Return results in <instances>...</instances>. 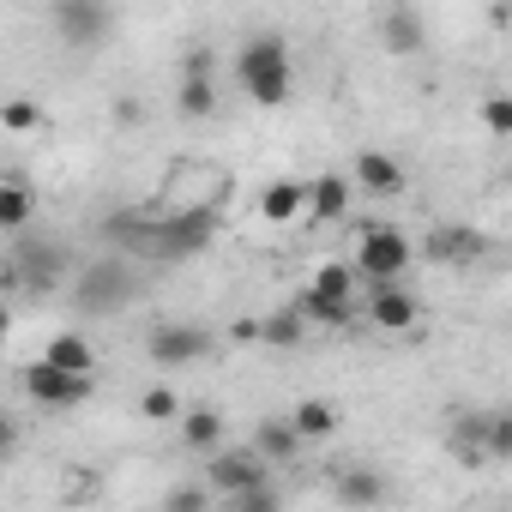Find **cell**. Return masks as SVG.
Here are the masks:
<instances>
[{
	"label": "cell",
	"instance_id": "1",
	"mask_svg": "<svg viewBox=\"0 0 512 512\" xmlns=\"http://www.w3.org/2000/svg\"><path fill=\"white\" fill-rule=\"evenodd\" d=\"M109 235H121L127 253H139V260H193V253H205L217 241V217L199 211V217H115Z\"/></svg>",
	"mask_w": 512,
	"mask_h": 512
},
{
	"label": "cell",
	"instance_id": "2",
	"mask_svg": "<svg viewBox=\"0 0 512 512\" xmlns=\"http://www.w3.org/2000/svg\"><path fill=\"white\" fill-rule=\"evenodd\" d=\"M235 85L260 103V109H278L290 103L296 91V67H290V43L284 37H247L241 55H235Z\"/></svg>",
	"mask_w": 512,
	"mask_h": 512
},
{
	"label": "cell",
	"instance_id": "3",
	"mask_svg": "<svg viewBox=\"0 0 512 512\" xmlns=\"http://www.w3.org/2000/svg\"><path fill=\"white\" fill-rule=\"evenodd\" d=\"M229 199V169L211 163V157H175L169 175H163V217H199Z\"/></svg>",
	"mask_w": 512,
	"mask_h": 512
},
{
	"label": "cell",
	"instance_id": "4",
	"mask_svg": "<svg viewBox=\"0 0 512 512\" xmlns=\"http://www.w3.org/2000/svg\"><path fill=\"white\" fill-rule=\"evenodd\" d=\"M410 260H416V247H410V235H404V229H392V223H368V229L356 235L350 272H356V278H368V284H404Z\"/></svg>",
	"mask_w": 512,
	"mask_h": 512
},
{
	"label": "cell",
	"instance_id": "5",
	"mask_svg": "<svg viewBox=\"0 0 512 512\" xmlns=\"http://www.w3.org/2000/svg\"><path fill=\"white\" fill-rule=\"evenodd\" d=\"M139 296V278L127 272V260H97V266H85L79 272V290H73V302L85 308V314H115V308H127Z\"/></svg>",
	"mask_w": 512,
	"mask_h": 512
},
{
	"label": "cell",
	"instance_id": "6",
	"mask_svg": "<svg viewBox=\"0 0 512 512\" xmlns=\"http://www.w3.org/2000/svg\"><path fill=\"white\" fill-rule=\"evenodd\" d=\"M253 488H272V470L253 458L247 446H223L205 458V494H223V500H241Z\"/></svg>",
	"mask_w": 512,
	"mask_h": 512
},
{
	"label": "cell",
	"instance_id": "7",
	"mask_svg": "<svg viewBox=\"0 0 512 512\" xmlns=\"http://www.w3.org/2000/svg\"><path fill=\"white\" fill-rule=\"evenodd\" d=\"M7 278L19 290H31L37 302L61 296V284H67V247H55V241H19V260H13Z\"/></svg>",
	"mask_w": 512,
	"mask_h": 512
},
{
	"label": "cell",
	"instance_id": "8",
	"mask_svg": "<svg viewBox=\"0 0 512 512\" xmlns=\"http://www.w3.org/2000/svg\"><path fill=\"white\" fill-rule=\"evenodd\" d=\"M49 25L67 37V49H103L115 31V13L103 0H61V7H49Z\"/></svg>",
	"mask_w": 512,
	"mask_h": 512
},
{
	"label": "cell",
	"instance_id": "9",
	"mask_svg": "<svg viewBox=\"0 0 512 512\" xmlns=\"http://www.w3.org/2000/svg\"><path fill=\"white\" fill-rule=\"evenodd\" d=\"M368 326L386 332V338L416 332V326H422V302H416V290H404V284H368Z\"/></svg>",
	"mask_w": 512,
	"mask_h": 512
},
{
	"label": "cell",
	"instance_id": "10",
	"mask_svg": "<svg viewBox=\"0 0 512 512\" xmlns=\"http://www.w3.org/2000/svg\"><path fill=\"white\" fill-rule=\"evenodd\" d=\"M19 386H25V392H31V404H43V410H79V404L91 398V380L61 374V368H49V362H25Z\"/></svg>",
	"mask_w": 512,
	"mask_h": 512
},
{
	"label": "cell",
	"instance_id": "11",
	"mask_svg": "<svg viewBox=\"0 0 512 512\" xmlns=\"http://www.w3.org/2000/svg\"><path fill=\"white\" fill-rule=\"evenodd\" d=\"M145 350H151L157 368H187V362L211 356V332L205 326H187V320H169V326H157L145 338Z\"/></svg>",
	"mask_w": 512,
	"mask_h": 512
},
{
	"label": "cell",
	"instance_id": "12",
	"mask_svg": "<svg viewBox=\"0 0 512 512\" xmlns=\"http://www.w3.org/2000/svg\"><path fill=\"white\" fill-rule=\"evenodd\" d=\"M422 253H428L434 266H476L482 253H488V235L470 229V223H440V229H428Z\"/></svg>",
	"mask_w": 512,
	"mask_h": 512
},
{
	"label": "cell",
	"instance_id": "13",
	"mask_svg": "<svg viewBox=\"0 0 512 512\" xmlns=\"http://www.w3.org/2000/svg\"><path fill=\"white\" fill-rule=\"evenodd\" d=\"M350 199H356V187H350V175H338V169L302 181V217H314V223H344V217H350Z\"/></svg>",
	"mask_w": 512,
	"mask_h": 512
},
{
	"label": "cell",
	"instance_id": "14",
	"mask_svg": "<svg viewBox=\"0 0 512 512\" xmlns=\"http://www.w3.org/2000/svg\"><path fill=\"white\" fill-rule=\"evenodd\" d=\"M350 296H356V272H350V260H326V266H314V278H308V290H302L296 302L350 308Z\"/></svg>",
	"mask_w": 512,
	"mask_h": 512
},
{
	"label": "cell",
	"instance_id": "15",
	"mask_svg": "<svg viewBox=\"0 0 512 512\" xmlns=\"http://www.w3.org/2000/svg\"><path fill=\"white\" fill-rule=\"evenodd\" d=\"M350 187H362L368 199H392V193H404V169H398V157H386V151H362Z\"/></svg>",
	"mask_w": 512,
	"mask_h": 512
},
{
	"label": "cell",
	"instance_id": "16",
	"mask_svg": "<svg viewBox=\"0 0 512 512\" xmlns=\"http://www.w3.org/2000/svg\"><path fill=\"white\" fill-rule=\"evenodd\" d=\"M175 434H181V446H187V452H199V458L223 452V416H217L211 404H199V410H181V416H175Z\"/></svg>",
	"mask_w": 512,
	"mask_h": 512
},
{
	"label": "cell",
	"instance_id": "17",
	"mask_svg": "<svg viewBox=\"0 0 512 512\" xmlns=\"http://www.w3.org/2000/svg\"><path fill=\"white\" fill-rule=\"evenodd\" d=\"M380 43H386L392 55H416V49L428 43L422 13H416V7H386V13H380Z\"/></svg>",
	"mask_w": 512,
	"mask_h": 512
},
{
	"label": "cell",
	"instance_id": "18",
	"mask_svg": "<svg viewBox=\"0 0 512 512\" xmlns=\"http://www.w3.org/2000/svg\"><path fill=\"white\" fill-rule=\"evenodd\" d=\"M31 217H37L31 181H25V175H7V181H0V235H25Z\"/></svg>",
	"mask_w": 512,
	"mask_h": 512
},
{
	"label": "cell",
	"instance_id": "19",
	"mask_svg": "<svg viewBox=\"0 0 512 512\" xmlns=\"http://www.w3.org/2000/svg\"><path fill=\"white\" fill-rule=\"evenodd\" d=\"M37 362H49V368H61V374H79V380H91V368H97V350H91V338H79V332H55V338H49V350H43Z\"/></svg>",
	"mask_w": 512,
	"mask_h": 512
},
{
	"label": "cell",
	"instance_id": "20",
	"mask_svg": "<svg viewBox=\"0 0 512 512\" xmlns=\"http://www.w3.org/2000/svg\"><path fill=\"white\" fill-rule=\"evenodd\" d=\"M247 452H253V458H260V464L272 470V464H290V458L302 452V440H296V428H290V422L266 416L260 428H253V446H247Z\"/></svg>",
	"mask_w": 512,
	"mask_h": 512
},
{
	"label": "cell",
	"instance_id": "21",
	"mask_svg": "<svg viewBox=\"0 0 512 512\" xmlns=\"http://www.w3.org/2000/svg\"><path fill=\"white\" fill-rule=\"evenodd\" d=\"M284 422L296 428V440H302V446H308V440H332V434H338V410H332L326 398H302Z\"/></svg>",
	"mask_w": 512,
	"mask_h": 512
},
{
	"label": "cell",
	"instance_id": "22",
	"mask_svg": "<svg viewBox=\"0 0 512 512\" xmlns=\"http://www.w3.org/2000/svg\"><path fill=\"white\" fill-rule=\"evenodd\" d=\"M260 217H266V223H296V217H302V181H290V175L266 181V187H260Z\"/></svg>",
	"mask_w": 512,
	"mask_h": 512
},
{
	"label": "cell",
	"instance_id": "23",
	"mask_svg": "<svg viewBox=\"0 0 512 512\" xmlns=\"http://www.w3.org/2000/svg\"><path fill=\"white\" fill-rule=\"evenodd\" d=\"M332 494H338L350 512H368V506H380V500H386V476H380V470H344Z\"/></svg>",
	"mask_w": 512,
	"mask_h": 512
},
{
	"label": "cell",
	"instance_id": "24",
	"mask_svg": "<svg viewBox=\"0 0 512 512\" xmlns=\"http://www.w3.org/2000/svg\"><path fill=\"white\" fill-rule=\"evenodd\" d=\"M253 332H260V344H272V350H296V344L308 338V320H302L296 308H278V314H266Z\"/></svg>",
	"mask_w": 512,
	"mask_h": 512
},
{
	"label": "cell",
	"instance_id": "25",
	"mask_svg": "<svg viewBox=\"0 0 512 512\" xmlns=\"http://www.w3.org/2000/svg\"><path fill=\"white\" fill-rule=\"evenodd\" d=\"M175 115L211 121V115H217V79H181V85H175Z\"/></svg>",
	"mask_w": 512,
	"mask_h": 512
},
{
	"label": "cell",
	"instance_id": "26",
	"mask_svg": "<svg viewBox=\"0 0 512 512\" xmlns=\"http://www.w3.org/2000/svg\"><path fill=\"white\" fill-rule=\"evenodd\" d=\"M482 434H488V416H482V410L458 416V422H452V458L476 464V458H482Z\"/></svg>",
	"mask_w": 512,
	"mask_h": 512
},
{
	"label": "cell",
	"instance_id": "27",
	"mask_svg": "<svg viewBox=\"0 0 512 512\" xmlns=\"http://www.w3.org/2000/svg\"><path fill=\"white\" fill-rule=\"evenodd\" d=\"M43 103L37 97H7V103H0V127H7V133H43Z\"/></svg>",
	"mask_w": 512,
	"mask_h": 512
},
{
	"label": "cell",
	"instance_id": "28",
	"mask_svg": "<svg viewBox=\"0 0 512 512\" xmlns=\"http://www.w3.org/2000/svg\"><path fill=\"white\" fill-rule=\"evenodd\" d=\"M181 410H187V404H181L175 386H145V392H139V416H145V422H175Z\"/></svg>",
	"mask_w": 512,
	"mask_h": 512
},
{
	"label": "cell",
	"instance_id": "29",
	"mask_svg": "<svg viewBox=\"0 0 512 512\" xmlns=\"http://www.w3.org/2000/svg\"><path fill=\"white\" fill-rule=\"evenodd\" d=\"M482 458H512V416L488 410V434H482Z\"/></svg>",
	"mask_w": 512,
	"mask_h": 512
},
{
	"label": "cell",
	"instance_id": "30",
	"mask_svg": "<svg viewBox=\"0 0 512 512\" xmlns=\"http://www.w3.org/2000/svg\"><path fill=\"white\" fill-rule=\"evenodd\" d=\"M482 127L494 133V139H512V97H482Z\"/></svg>",
	"mask_w": 512,
	"mask_h": 512
},
{
	"label": "cell",
	"instance_id": "31",
	"mask_svg": "<svg viewBox=\"0 0 512 512\" xmlns=\"http://www.w3.org/2000/svg\"><path fill=\"white\" fill-rule=\"evenodd\" d=\"M163 512H211V494H205V482H187V488H175V494L163 500Z\"/></svg>",
	"mask_w": 512,
	"mask_h": 512
},
{
	"label": "cell",
	"instance_id": "32",
	"mask_svg": "<svg viewBox=\"0 0 512 512\" xmlns=\"http://www.w3.org/2000/svg\"><path fill=\"white\" fill-rule=\"evenodd\" d=\"M229 512H284V500H278L272 488H253V494H241V500H229Z\"/></svg>",
	"mask_w": 512,
	"mask_h": 512
},
{
	"label": "cell",
	"instance_id": "33",
	"mask_svg": "<svg viewBox=\"0 0 512 512\" xmlns=\"http://www.w3.org/2000/svg\"><path fill=\"white\" fill-rule=\"evenodd\" d=\"M217 73V55L211 49H187L181 55V79H211Z\"/></svg>",
	"mask_w": 512,
	"mask_h": 512
},
{
	"label": "cell",
	"instance_id": "34",
	"mask_svg": "<svg viewBox=\"0 0 512 512\" xmlns=\"http://www.w3.org/2000/svg\"><path fill=\"white\" fill-rule=\"evenodd\" d=\"M13 452H19V422H13V416H0V464H7Z\"/></svg>",
	"mask_w": 512,
	"mask_h": 512
},
{
	"label": "cell",
	"instance_id": "35",
	"mask_svg": "<svg viewBox=\"0 0 512 512\" xmlns=\"http://www.w3.org/2000/svg\"><path fill=\"white\" fill-rule=\"evenodd\" d=\"M139 115H145V109H139L133 97H121V103H115V121H139Z\"/></svg>",
	"mask_w": 512,
	"mask_h": 512
},
{
	"label": "cell",
	"instance_id": "36",
	"mask_svg": "<svg viewBox=\"0 0 512 512\" xmlns=\"http://www.w3.org/2000/svg\"><path fill=\"white\" fill-rule=\"evenodd\" d=\"M7 332H13V308L0 302V344H7Z\"/></svg>",
	"mask_w": 512,
	"mask_h": 512
}]
</instances>
